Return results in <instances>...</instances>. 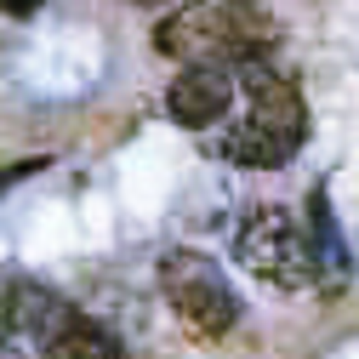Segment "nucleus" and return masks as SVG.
<instances>
[{
	"mask_svg": "<svg viewBox=\"0 0 359 359\" xmlns=\"http://www.w3.org/2000/svg\"><path fill=\"white\" fill-rule=\"evenodd\" d=\"M234 69H240V86L251 97V114L222 131V154H229L234 165H245V171L291 165V154L308 137V109H302L297 80L280 74L274 63H262V57H240Z\"/></svg>",
	"mask_w": 359,
	"mask_h": 359,
	"instance_id": "nucleus-1",
	"label": "nucleus"
},
{
	"mask_svg": "<svg viewBox=\"0 0 359 359\" xmlns=\"http://www.w3.org/2000/svg\"><path fill=\"white\" fill-rule=\"evenodd\" d=\"M160 285H165V302L177 313V325H183L194 342H222L234 331L240 297L217 274V262H205L200 251H171L160 262Z\"/></svg>",
	"mask_w": 359,
	"mask_h": 359,
	"instance_id": "nucleus-2",
	"label": "nucleus"
},
{
	"mask_svg": "<svg viewBox=\"0 0 359 359\" xmlns=\"http://www.w3.org/2000/svg\"><path fill=\"white\" fill-rule=\"evenodd\" d=\"M234 257L245 274H257L262 285L274 291H302L313 274H320V262H313V240L291 222V211L280 205H262L245 217V229L234 240Z\"/></svg>",
	"mask_w": 359,
	"mask_h": 359,
	"instance_id": "nucleus-3",
	"label": "nucleus"
},
{
	"mask_svg": "<svg viewBox=\"0 0 359 359\" xmlns=\"http://www.w3.org/2000/svg\"><path fill=\"white\" fill-rule=\"evenodd\" d=\"M154 46L177 63H234V6L229 0H194L154 29Z\"/></svg>",
	"mask_w": 359,
	"mask_h": 359,
	"instance_id": "nucleus-4",
	"label": "nucleus"
},
{
	"mask_svg": "<svg viewBox=\"0 0 359 359\" xmlns=\"http://www.w3.org/2000/svg\"><path fill=\"white\" fill-rule=\"evenodd\" d=\"M234 86H240V69H229V63H189L165 86V114L183 131L222 126L234 109Z\"/></svg>",
	"mask_w": 359,
	"mask_h": 359,
	"instance_id": "nucleus-5",
	"label": "nucleus"
},
{
	"mask_svg": "<svg viewBox=\"0 0 359 359\" xmlns=\"http://www.w3.org/2000/svg\"><path fill=\"white\" fill-rule=\"evenodd\" d=\"M74 320H80V313H74L57 291H46V285H18V291L0 297V325H6L18 342L40 348V353H46Z\"/></svg>",
	"mask_w": 359,
	"mask_h": 359,
	"instance_id": "nucleus-6",
	"label": "nucleus"
},
{
	"mask_svg": "<svg viewBox=\"0 0 359 359\" xmlns=\"http://www.w3.org/2000/svg\"><path fill=\"white\" fill-rule=\"evenodd\" d=\"M120 353V342L97 325V320H86V313H80V320L46 348V359H114Z\"/></svg>",
	"mask_w": 359,
	"mask_h": 359,
	"instance_id": "nucleus-7",
	"label": "nucleus"
},
{
	"mask_svg": "<svg viewBox=\"0 0 359 359\" xmlns=\"http://www.w3.org/2000/svg\"><path fill=\"white\" fill-rule=\"evenodd\" d=\"M308 217H313V262L325 268L331 280H342V268H348V251H342V234H337V217H331V205L313 194V205H308Z\"/></svg>",
	"mask_w": 359,
	"mask_h": 359,
	"instance_id": "nucleus-8",
	"label": "nucleus"
},
{
	"mask_svg": "<svg viewBox=\"0 0 359 359\" xmlns=\"http://www.w3.org/2000/svg\"><path fill=\"white\" fill-rule=\"evenodd\" d=\"M40 6H46V0H0V12H6V18H18V23H23V18H34Z\"/></svg>",
	"mask_w": 359,
	"mask_h": 359,
	"instance_id": "nucleus-9",
	"label": "nucleus"
},
{
	"mask_svg": "<svg viewBox=\"0 0 359 359\" xmlns=\"http://www.w3.org/2000/svg\"><path fill=\"white\" fill-rule=\"evenodd\" d=\"M137 6H171V0H137Z\"/></svg>",
	"mask_w": 359,
	"mask_h": 359,
	"instance_id": "nucleus-10",
	"label": "nucleus"
},
{
	"mask_svg": "<svg viewBox=\"0 0 359 359\" xmlns=\"http://www.w3.org/2000/svg\"><path fill=\"white\" fill-rule=\"evenodd\" d=\"M114 359H126V353H114Z\"/></svg>",
	"mask_w": 359,
	"mask_h": 359,
	"instance_id": "nucleus-11",
	"label": "nucleus"
}]
</instances>
